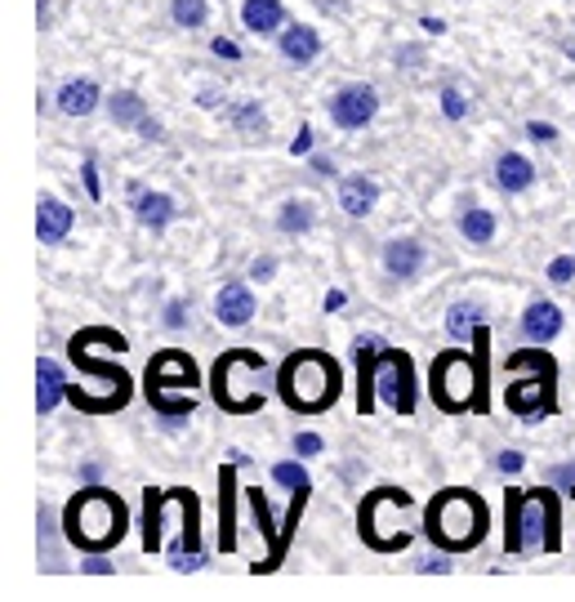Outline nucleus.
Here are the masks:
<instances>
[{
    "mask_svg": "<svg viewBox=\"0 0 575 602\" xmlns=\"http://www.w3.org/2000/svg\"><path fill=\"white\" fill-rule=\"evenodd\" d=\"M277 393L291 410L317 415L326 410L334 397H340V366L326 353H295L281 361V376H277Z\"/></svg>",
    "mask_w": 575,
    "mask_h": 602,
    "instance_id": "nucleus-1",
    "label": "nucleus"
},
{
    "mask_svg": "<svg viewBox=\"0 0 575 602\" xmlns=\"http://www.w3.org/2000/svg\"><path fill=\"white\" fill-rule=\"evenodd\" d=\"M63 527H68V540L76 549H108L125 536V504L103 491V487H85L81 495H72L68 514H63Z\"/></svg>",
    "mask_w": 575,
    "mask_h": 602,
    "instance_id": "nucleus-2",
    "label": "nucleus"
},
{
    "mask_svg": "<svg viewBox=\"0 0 575 602\" xmlns=\"http://www.w3.org/2000/svg\"><path fill=\"white\" fill-rule=\"evenodd\" d=\"M428 540L442 549H473L487 536V504L482 495H473L464 487L442 491L433 504H428V523H424Z\"/></svg>",
    "mask_w": 575,
    "mask_h": 602,
    "instance_id": "nucleus-3",
    "label": "nucleus"
},
{
    "mask_svg": "<svg viewBox=\"0 0 575 602\" xmlns=\"http://www.w3.org/2000/svg\"><path fill=\"white\" fill-rule=\"evenodd\" d=\"M433 402L451 415L477 406L482 410V357H464V353H442L433 361Z\"/></svg>",
    "mask_w": 575,
    "mask_h": 602,
    "instance_id": "nucleus-4",
    "label": "nucleus"
},
{
    "mask_svg": "<svg viewBox=\"0 0 575 602\" xmlns=\"http://www.w3.org/2000/svg\"><path fill=\"white\" fill-rule=\"evenodd\" d=\"M393 504H411V495L406 491H397V487H379L366 504H362V540L370 544V549H379V553H393V549H406V531H397L393 527V518H389V508Z\"/></svg>",
    "mask_w": 575,
    "mask_h": 602,
    "instance_id": "nucleus-5",
    "label": "nucleus"
},
{
    "mask_svg": "<svg viewBox=\"0 0 575 602\" xmlns=\"http://www.w3.org/2000/svg\"><path fill=\"white\" fill-rule=\"evenodd\" d=\"M553 384H558V366H553V357H545L536 348V376L522 380V384H513L504 393V402H509L513 415H522V420H536V415H549L553 410Z\"/></svg>",
    "mask_w": 575,
    "mask_h": 602,
    "instance_id": "nucleus-6",
    "label": "nucleus"
},
{
    "mask_svg": "<svg viewBox=\"0 0 575 602\" xmlns=\"http://www.w3.org/2000/svg\"><path fill=\"white\" fill-rule=\"evenodd\" d=\"M375 384H379L383 402H389L397 415H411V410H415V366H411V357H406V353H397V348L383 344Z\"/></svg>",
    "mask_w": 575,
    "mask_h": 602,
    "instance_id": "nucleus-7",
    "label": "nucleus"
},
{
    "mask_svg": "<svg viewBox=\"0 0 575 602\" xmlns=\"http://www.w3.org/2000/svg\"><path fill=\"white\" fill-rule=\"evenodd\" d=\"M242 366H264V357L250 353V348H232V353H223L219 366H215V397H219V406L232 410V415H250V410H255L242 393H236V389H242V380H236V370H242Z\"/></svg>",
    "mask_w": 575,
    "mask_h": 602,
    "instance_id": "nucleus-8",
    "label": "nucleus"
},
{
    "mask_svg": "<svg viewBox=\"0 0 575 602\" xmlns=\"http://www.w3.org/2000/svg\"><path fill=\"white\" fill-rule=\"evenodd\" d=\"M375 112H379V95L370 85H344L340 95L330 99V116H334V125H344V130L370 125Z\"/></svg>",
    "mask_w": 575,
    "mask_h": 602,
    "instance_id": "nucleus-9",
    "label": "nucleus"
},
{
    "mask_svg": "<svg viewBox=\"0 0 575 602\" xmlns=\"http://www.w3.org/2000/svg\"><path fill=\"white\" fill-rule=\"evenodd\" d=\"M379 353H383V340H375V335H362L357 340V410L370 420V410H375V393H379V384H375V376H379Z\"/></svg>",
    "mask_w": 575,
    "mask_h": 602,
    "instance_id": "nucleus-10",
    "label": "nucleus"
},
{
    "mask_svg": "<svg viewBox=\"0 0 575 602\" xmlns=\"http://www.w3.org/2000/svg\"><path fill=\"white\" fill-rule=\"evenodd\" d=\"M148 384H157V389H192V384H197V366H192V357L166 348L161 357L148 361Z\"/></svg>",
    "mask_w": 575,
    "mask_h": 602,
    "instance_id": "nucleus-11",
    "label": "nucleus"
},
{
    "mask_svg": "<svg viewBox=\"0 0 575 602\" xmlns=\"http://www.w3.org/2000/svg\"><path fill=\"white\" fill-rule=\"evenodd\" d=\"M72 223H76L72 206H63L59 197H40V206H36V237L45 246H59L72 233Z\"/></svg>",
    "mask_w": 575,
    "mask_h": 602,
    "instance_id": "nucleus-12",
    "label": "nucleus"
},
{
    "mask_svg": "<svg viewBox=\"0 0 575 602\" xmlns=\"http://www.w3.org/2000/svg\"><path fill=\"white\" fill-rule=\"evenodd\" d=\"M522 335L531 340V344H549L562 335V308L549 304V299H536L531 308L522 312Z\"/></svg>",
    "mask_w": 575,
    "mask_h": 602,
    "instance_id": "nucleus-13",
    "label": "nucleus"
},
{
    "mask_svg": "<svg viewBox=\"0 0 575 602\" xmlns=\"http://www.w3.org/2000/svg\"><path fill=\"white\" fill-rule=\"evenodd\" d=\"M215 317L223 321V327H246V321L255 317V295L242 282H228L215 299Z\"/></svg>",
    "mask_w": 575,
    "mask_h": 602,
    "instance_id": "nucleus-14",
    "label": "nucleus"
},
{
    "mask_svg": "<svg viewBox=\"0 0 575 602\" xmlns=\"http://www.w3.org/2000/svg\"><path fill=\"white\" fill-rule=\"evenodd\" d=\"M317 50H321V36H317V27L295 23V27H285V32H281V59H285V63L308 67V63L317 59Z\"/></svg>",
    "mask_w": 575,
    "mask_h": 602,
    "instance_id": "nucleus-15",
    "label": "nucleus"
},
{
    "mask_svg": "<svg viewBox=\"0 0 575 602\" xmlns=\"http://www.w3.org/2000/svg\"><path fill=\"white\" fill-rule=\"evenodd\" d=\"M383 268H389V277H397V282H411V277L424 268V246L415 237H397L383 246Z\"/></svg>",
    "mask_w": 575,
    "mask_h": 602,
    "instance_id": "nucleus-16",
    "label": "nucleus"
},
{
    "mask_svg": "<svg viewBox=\"0 0 575 602\" xmlns=\"http://www.w3.org/2000/svg\"><path fill=\"white\" fill-rule=\"evenodd\" d=\"M375 201H379V183H375V179H366V174H348V179L340 183V206H344V214L362 219V214L375 210Z\"/></svg>",
    "mask_w": 575,
    "mask_h": 602,
    "instance_id": "nucleus-17",
    "label": "nucleus"
},
{
    "mask_svg": "<svg viewBox=\"0 0 575 602\" xmlns=\"http://www.w3.org/2000/svg\"><path fill=\"white\" fill-rule=\"evenodd\" d=\"M63 393H68V380H63L59 361L40 357V361H36V410H40V415H50V410L59 406Z\"/></svg>",
    "mask_w": 575,
    "mask_h": 602,
    "instance_id": "nucleus-18",
    "label": "nucleus"
},
{
    "mask_svg": "<svg viewBox=\"0 0 575 602\" xmlns=\"http://www.w3.org/2000/svg\"><path fill=\"white\" fill-rule=\"evenodd\" d=\"M130 197H134V214H138V223H143V228H166V223L179 214L174 197H166V193H143V188H130Z\"/></svg>",
    "mask_w": 575,
    "mask_h": 602,
    "instance_id": "nucleus-19",
    "label": "nucleus"
},
{
    "mask_svg": "<svg viewBox=\"0 0 575 602\" xmlns=\"http://www.w3.org/2000/svg\"><path fill=\"white\" fill-rule=\"evenodd\" d=\"M242 23L255 36H272V32H281L285 10H281V0H246V5H242Z\"/></svg>",
    "mask_w": 575,
    "mask_h": 602,
    "instance_id": "nucleus-20",
    "label": "nucleus"
},
{
    "mask_svg": "<svg viewBox=\"0 0 575 602\" xmlns=\"http://www.w3.org/2000/svg\"><path fill=\"white\" fill-rule=\"evenodd\" d=\"M99 85L94 81H68L63 89H59V112L63 116H89L94 108H99Z\"/></svg>",
    "mask_w": 575,
    "mask_h": 602,
    "instance_id": "nucleus-21",
    "label": "nucleus"
},
{
    "mask_svg": "<svg viewBox=\"0 0 575 602\" xmlns=\"http://www.w3.org/2000/svg\"><path fill=\"white\" fill-rule=\"evenodd\" d=\"M496 183H500L504 193H526L536 183V165L526 161V157H517V152H504L496 161Z\"/></svg>",
    "mask_w": 575,
    "mask_h": 602,
    "instance_id": "nucleus-22",
    "label": "nucleus"
},
{
    "mask_svg": "<svg viewBox=\"0 0 575 602\" xmlns=\"http://www.w3.org/2000/svg\"><path fill=\"white\" fill-rule=\"evenodd\" d=\"M166 504H170V491H148V495H143V544H148V549H161Z\"/></svg>",
    "mask_w": 575,
    "mask_h": 602,
    "instance_id": "nucleus-23",
    "label": "nucleus"
},
{
    "mask_svg": "<svg viewBox=\"0 0 575 602\" xmlns=\"http://www.w3.org/2000/svg\"><path fill=\"white\" fill-rule=\"evenodd\" d=\"M232 491H236V469H219V514H223V527H219V544L223 549H236V514H232Z\"/></svg>",
    "mask_w": 575,
    "mask_h": 602,
    "instance_id": "nucleus-24",
    "label": "nucleus"
},
{
    "mask_svg": "<svg viewBox=\"0 0 575 602\" xmlns=\"http://www.w3.org/2000/svg\"><path fill=\"white\" fill-rule=\"evenodd\" d=\"M446 331H451V340H477V331H482V308L477 304H451Z\"/></svg>",
    "mask_w": 575,
    "mask_h": 602,
    "instance_id": "nucleus-25",
    "label": "nucleus"
},
{
    "mask_svg": "<svg viewBox=\"0 0 575 602\" xmlns=\"http://www.w3.org/2000/svg\"><path fill=\"white\" fill-rule=\"evenodd\" d=\"M522 500H526V491H509L504 495V549L509 553H522L526 544H522Z\"/></svg>",
    "mask_w": 575,
    "mask_h": 602,
    "instance_id": "nucleus-26",
    "label": "nucleus"
},
{
    "mask_svg": "<svg viewBox=\"0 0 575 602\" xmlns=\"http://www.w3.org/2000/svg\"><path fill=\"white\" fill-rule=\"evenodd\" d=\"M277 228H281V233L285 237H299V233H308V228H313V201H285L281 206V214H277Z\"/></svg>",
    "mask_w": 575,
    "mask_h": 602,
    "instance_id": "nucleus-27",
    "label": "nucleus"
},
{
    "mask_svg": "<svg viewBox=\"0 0 575 602\" xmlns=\"http://www.w3.org/2000/svg\"><path fill=\"white\" fill-rule=\"evenodd\" d=\"M460 233H464L473 246H487V242L496 237V219H491L487 210H477V206H473V210L460 214Z\"/></svg>",
    "mask_w": 575,
    "mask_h": 602,
    "instance_id": "nucleus-28",
    "label": "nucleus"
},
{
    "mask_svg": "<svg viewBox=\"0 0 575 602\" xmlns=\"http://www.w3.org/2000/svg\"><path fill=\"white\" fill-rule=\"evenodd\" d=\"M143 116H148V112H143V99L134 95V89H121V95L112 99V121H117V125L138 130V121H143Z\"/></svg>",
    "mask_w": 575,
    "mask_h": 602,
    "instance_id": "nucleus-29",
    "label": "nucleus"
},
{
    "mask_svg": "<svg viewBox=\"0 0 575 602\" xmlns=\"http://www.w3.org/2000/svg\"><path fill=\"white\" fill-rule=\"evenodd\" d=\"M148 402H152L157 415H166V420H174V425L192 415V397H179V402H174V397H166L157 384H148Z\"/></svg>",
    "mask_w": 575,
    "mask_h": 602,
    "instance_id": "nucleus-30",
    "label": "nucleus"
},
{
    "mask_svg": "<svg viewBox=\"0 0 575 602\" xmlns=\"http://www.w3.org/2000/svg\"><path fill=\"white\" fill-rule=\"evenodd\" d=\"M228 121H232L236 130H246V134H259V130H264V108H259L255 99H246V103L228 108Z\"/></svg>",
    "mask_w": 575,
    "mask_h": 602,
    "instance_id": "nucleus-31",
    "label": "nucleus"
},
{
    "mask_svg": "<svg viewBox=\"0 0 575 602\" xmlns=\"http://www.w3.org/2000/svg\"><path fill=\"white\" fill-rule=\"evenodd\" d=\"M170 14H174V23L179 27H206V0H174L170 5Z\"/></svg>",
    "mask_w": 575,
    "mask_h": 602,
    "instance_id": "nucleus-32",
    "label": "nucleus"
},
{
    "mask_svg": "<svg viewBox=\"0 0 575 602\" xmlns=\"http://www.w3.org/2000/svg\"><path fill=\"white\" fill-rule=\"evenodd\" d=\"M272 478H277L285 491H308V487H313L308 474H304V465H291V459H285V465H272Z\"/></svg>",
    "mask_w": 575,
    "mask_h": 602,
    "instance_id": "nucleus-33",
    "label": "nucleus"
},
{
    "mask_svg": "<svg viewBox=\"0 0 575 602\" xmlns=\"http://www.w3.org/2000/svg\"><path fill=\"white\" fill-rule=\"evenodd\" d=\"M442 112H446L451 121H464V116H468V103H464L460 89H442Z\"/></svg>",
    "mask_w": 575,
    "mask_h": 602,
    "instance_id": "nucleus-34",
    "label": "nucleus"
},
{
    "mask_svg": "<svg viewBox=\"0 0 575 602\" xmlns=\"http://www.w3.org/2000/svg\"><path fill=\"white\" fill-rule=\"evenodd\" d=\"M575 277V259H553L549 263V282H558V286H566Z\"/></svg>",
    "mask_w": 575,
    "mask_h": 602,
    "instance_id": "nucleus-35",
    "label": "nucleus"
},
{
    "mask_svg": "<svg viewBox=\"0 0 575 602\" xmlns=\"http://www.w3.org/2000/svg\"><path fill=\"white\" fill-rule=\"evenodd\" d=\"M210 50H215L219 59H228V63L242 59V45H232V40H223V36H215V40H210Z\"/></svg>",
    "mask_w": 575,
    "mask_h": 602,
    "instance_id": "nucleus-36",
    "label": "nucleus"
},
{
    "mask_svg": "<svg viewBox=\"0 0 575 602\" xmlns=\"http://www.w3.org/2000/svg\"><path fill=\"white\" fill-rule=\"evenodd\" d=\"M526 134H531L536 144H553V138H558V130L549 121H531V125H526Z\"/></svg>",
    "mask_w": 575,
    "mask_h": 602,
    "instance_id": "nucleus-37",
    "label": "nucleus"
},
{
    "mask_svg": "<svg viewBox=\"0 0 575 602\" xmlns=\"http://www.w3.org/2000/svg\"><path fill=\"white\" fill-rule=\"evenodd\" d=\"M295 451H299V455H321V438H317V433H299V438H295Z\"/></svg>",
    "mask_w": 575,
    "mask_h": 602,
    "instance_id": "nucleus-38",
    "label": "nucleus"
},
{
    "mask_svg": "<svg viewBox=\"0 0 575 602\" xmlns=\"http://www.w3.org/2000/svg\"><path fill=\"white\" fill-rule=\"evenodd\" d=\"M81 179H85V188H89V197L99 201V174H94V161H85L81 165Z\"/></svg>",
    "mask_w": 575,
    "mask_h": 602,
    "instance_id": "nucleus-39",
    "label": "nucleus"
},
{
    "mask_svg": "<svg viewBox=\"0 0 575 602\" xmlns=\"http://www.w3.org/2000/svg\"><path fill=\"white\" fill-rule=\"evenodd\" d=\"M291 152H295V157H304V152H313V130H308V125H304V130L295 134V144H291Z\"/></svg>",
    "mask_w": 575,
    "mask_h": 602,
    "instance_id": "nucleus-40",
    "label": "nucleus"
},
{
    "mask_svg": "<svg viewBox=\"0 0 575 602\" xmlns=\"http://www.w3.org/2000/svg\"><path fill=\"white\" fill-rule=\"evenodd\" d=\"M496 465H500V474H517V469H522V455H517V451H504Z\"/></svg>",
    "mask_w": 575,
    "mask_h": 602,
    "instance_id": "nucleus-41",
    "label": "nucleus"
},
{
    "mask_svg": "<svg viewBox=\"0 0 575 602\" xmlns=\"http://www.w3.org/2000/svg\"><path fill=\"white\" fill-rule=\"evenodd\" d=\"M272 272H277V259H268V255H264V259H255V268H250V277H259V282H268Z\"/></svg>",
    "mask_w": 575,
    "mask_h": 602,
    "instance_id": "nucleus-42",
    "label": "nucleus"
},
{
    "mask_svg": "<svg viewBox=\"0 0 575 602\" xmlns=\"http://www.w3.org/2000/svg\"><path fill=\"white\" fill-rule=\"evenodd\" d=\"M138 134H143V138H161V125H157L152 116H143V121H138Z\"/></svg>",
    "mask_w": 575,
    "mask_h": 602,
    "instance_id": "nucleus-43",
    "label": "nucleus"
},
{
    "mask_svg": "<svg viewBox=\"0 0 575 602\" xmlns=\"http://www.w3.org/2000/svg\"><path fill=\"white\" fill-rule=\"evenodd\" d=\"M166 327H174V331L183 327V304H170V308H166Z\"/></svg>",
    "mask_w": 575,
    "mask_h": 602,
    "instance_id": "nucleus-44",
    "label": "nucleus"
},
{
    "mask_svg": "<svg viewBox=\"0 0 575 602\" xmlns=\"http://www.w3.org/2000/svg\"><path fill=\"white\" fill-rule=\"evenodd\" d=\"M197 103H201V108H219V89H201Z\"/></svg>",
    "mask_w": 575,
    "mask_h": 602,
    "instance_id": "nucleus-45",
    "label": "nucleus"
},
{
    "mask_svg": "<svg viewBox=\"0 0 575 602\" xmlns=\"http://www.w3.org/2000/svg\"><path fill=\"white\" fill-rule=\"evenodd\" d=\"M419 27H424V32H433V36H442V32H446V23H442V19H424Z\"/></svg>",
    "mask_w": 575,
    "mask_h": 602,
    "instance_id": "nucleus-46",
    "label": "nucleus"
},
{
    "mask_svg": "<svg viewBox=\"0 0 575 602\" xmlns=\"http://www.w3.org/2000/svg\"><path fill=\"white\" fill-rule=\"evenodd\" d=\"M330 308H344V295H340V291H330V295H326V312H330Z\"/></svg>",
    "mask_w": 575,
    "mask_h": 602,
    "instance_id": "nucleus-47",
    "label": "nucleus"
},
{
    "mask_svg": "<svg viewBox=\"0 0 575 602\" xmlns=\"http://www.w3.org/2000/svg\"><path fill=\"white\" fill-rule=\"evenodd\" d=\"M313 170H317V174H330L334 165H330V157H313Z\"/></svg>",
    "mask_w": 575,
    "mask_h": 602,
    "instance_id": "nucleus-48",
    "label": "nucleus"
},
{
    "mask_svg": "<svg viewBox=\"0 0 575 602\" xmlns=\"http://www.w3.org/2000/svg\"><path fill=\"white\" fill-rule=\"evenodd\" d=\"M446 567H451V563H442V558H428L419 572H446Z\"/></svg>",
    "mask_w": 575,
    "mask_h": 602,
    "instance_id": "nucleus-49",
    "label": "nucleus"
}]
</instances>
